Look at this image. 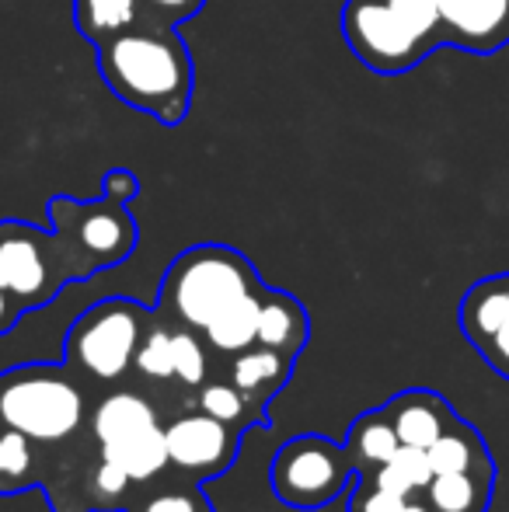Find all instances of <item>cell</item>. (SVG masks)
Here are the masks:
<instances>
[{"mask_svg":"<svg viewBox=\"0 0 509 512\" xmlns=\"http://www.w3.org/2000/svg\"><path fill=\"white\" fill-rule=\"evenodd\" d=\"M98 49L105 88L129 108L154 115L161 126L185 122L196 88V67L178 25H140Z\"/></svg>","mask_w":509,"mask_h":512,"instance_id":"1","label":"cell"},{"mask_svg":"<svg viewBox=\"0 0 509 512\" xmlns=\"http://www.w3.org/2000/svg\"><path fill=\"white\" fill-rule=\"evenodd\" d=\"M91 387L67 363H21L0 373V425L42 446H70L88 432Z\"/></svg>","mask_w":509,"mask_h":512,"instance_id":"2","label":"cell"},{"mask_svg":"<svg viewBox=\"0 0 509 512\" xmlns=\"http://www.w3.org/2000/svg\"><path fill=\"white\" fill-rule=\"evenodd\" d=\"M342 35L367 70L398 77L443 46L436 0H346Z\"/></svg>","mask_w":509,"mask_h":512,"instance_id":"3","label":"cell"},{"mask_svg":"<svg viewBox=\"0 0 509 512\" xmlns=\"http://www.w3.org/2000/svg\"><path fill=\"white\" fill-rule=\"evenodd\" d=\"M252 258L227 244H196L168 265L157 293V314L192 331H206L224 310L262 290Z\"/></svg>","mask_w":509,"mask_h":512,"instance_id":"4","label":"cell"},{"mask_svg":"<svg viewBox=\"0 0 509 512\" xmlns=\"http://www.w3.org/2000/svg\"><path fill=\"white\" fill-rule=\"evenodd\" d=\"M88 436L95 450L123 467L136 485H154L171 471L161 408L143 387L116 384L95 394Z\"/></svg>","mask_w":509,"mask_h":512,"instance_id":"5","label":"cell"},{"mask_svg":"<svg viewBox=\"0 0 509 512\" xmlns=\"http://www.w3.org/2000/svg\"><path fill=\"white\" fill-rule=\"evenodd\" d=\"M150 321L154 310L129 297L98 300L70 324L63 338V363L98 394L126 384Z\"/></svg>","mask_w":509,"mask_h":512,"instance_id":"6","label":"cell"},{"mask_svg":"<svg viewBox=\"0 0 509 512\" xmlns=\"http://www.w3.org/2000/svg\"><path fill=\"white\" fill-rule=\"evenodd\" d=\"M46 216L67 262L70 283H84L98 272L116 269L140 244V227L126 203L116 199L98 196L81 203L70 196H53L46 203Z\"/></svg>","mask_w":509,"mask_h":512,"instance_id":"7","label":"cell"},{"mask_svg":"<svg viewBox=\"0 0 509 512\" xmlns=\"http://www.w3.org/2000/svg\"><path fill=\"white\" fill-rule=\"evenodd\" d=\"M356 464L346 443H332L321 432L286 439L269 464V488L290 509H325L353 485Z\"/></svg>","mask_w":509,"mask_h":512,"instance_id":"8","label":"cell"},{"mask_svg":"<svg viewBox=\"0 0 509 512\" xmlns=\"http://www.w3.org/2000/svg\"><path fill=\"white\" fill-rule=\"evenodd\" d=\"M70 286V272L53 230L25 220H0V290L18 307L42 310Z\"/></svg>","mask_w":509,"mask_h":512,"instance_id":"9","label":"cell"},{"mask_svg":"<svg viewBox=\"0 0 509 512\" xmlns=\"http://www.w3.org/2000/svg\"><path fill=\"white\" fill-rule=\"evenodd\" d=\"M241 436L245 432L220 418L206 415L196 405L178 411L164 422V443H168V464L178 478L210 481L220 478L234 467L241 453Z\"/></svg>","mask_w":509,"mask_h":512,"instance_id":"10","label":"cell"},{"mask_svg":"<svg viewBox=\"0 0 509 512\" xmlns=\"http://www.w3.org/2000/svg\"><path fill=\"white\" fill-rule=\"evenodd\" d=\"M443 46L489 56L509 46V0H436Z\"/></svg>","mask_w":509,"mask_h":512,"instance_id":"11","label":"cell"},{"mask_svg":"<svg viewBox=\"0 0 509 512\" xmlns=\"http://www.w3.org/2000/svg\"><path fill=\"white\" fill-rule=\"evenodd\" d=\"M84 436H88V432H84ZM81 439H77V443H81ZM77 443L53 450V446H42V443H35V439L0 425V499L32 492V488L46 492L56 481V474H60V467L67 464L70 450H74Z\"/></svg>","mask_w":509,"mask_h":512,"instance_id":"12","label":"cell"},{"mask_svg":"<svg viewBox=\"0 0 509 512\" xmlns=\"http://www.w3.org/2000/svg\"><path fill=\"white\" fill-rule=\"evenodd\" d=\"M381 411L387 415V422L394 425L401 446H419V450H429L443 432L457 425L450 401L436 391H426V387L394 394L387 405H381Z\"/></svg>","mask_w":509,"mask_h":512,"instance_id":"13","label":"cell"},{"mask_svg":"<svg viewBox=\"0 0 509 512\" xmlns=\"http://www.w3.org/2000/svg\"><path fill=\"white\" fill-rule=\"evenodd\" d=\"M307 342H311V314H307V307L293 293L265 286L262 300H258L255 345H265V349H276L283 356L300 359Z\"/></svg>","mask_w":509,"mask_h":512,"instance_id":"14","label":"cell"},{"mask_svg":"<svg viewBox=\"0 0 509 512\" xmlns=\"http://www.w3.org/2000/svg\"><path fill=\"white\" fill-rule=\"evenodd\" d=\"M293 366H297L293 356L265 349V345H248V349L227 356V384L238 387L248 401L269 408V401L290 384Z\"/></svg>","mask_w":509,"mask_h":512,"instance_id":"15","label":"cell"},{"mask_svg":"<svg viewBox=\"0 0 509 512\" xmlns=\"http://www.w3.org/2000/svg\"><path fill=\"white\" fill-rule=\"evenodd\" d=\"M140 25H171V21H164L147 0H74V28L95 46Z\"/></svg>","mask_w":509,"mask_h":512,"instance_id":"16","label":"cell"},{"mask_svg":"<svg viewBox=\"0 0 509 512\" xmlns=\"http://www.w3.org/2000/svg\"><path fill=\"white\" fill-rule=\"evenodd\" d=\"M509 324V272L475 283L461 300V331L471 345H482Z\"/></svg>","mask_w":509,"mask_h":512,"instance_id":"17","label":"cell"},{"mask_svg":"<svg viewBox=\"0 0 509 512\" xmlns=\"http://www.w3.org/2000/svg\"><path fill=\"white\" fill-rule=\"evenodd\" d=\"M398 446H401L398 432H394V425L387 422L381 408L356 415L346 432V450L356 464V474H374L377 467L387 464L398 453Z\"/></svg>","mask_w":509,"mask_h":512,"instance_id":"18","label":"cell"},{"mask_svg":"<svg viewBox=\"0 0 509 512\" xmlns=\"http://www.w3.org/2000/svg\"><path fill=\"white\" fill-rule=\"evenodd\" d=\"M175 321H168L164 314L154 310V321H150L147 335L140 342V352H136L133 363V377L140 380L136 387H143L147 394H154V387L175 384Z\"/></svg>","mask_w":509,"mask_h":512,"instance_id":"19","label":"cell"},{"mask_svg":"<svg viewBox=\"0 0 509 512\" xmlns=\"http://www.w3.org/2000/svg\"><path fill=\"white\" fill-rule=\"evenodd\" d=\"M422 499L433 512H485L492 499V474H433V481L422 488Z\"/></svg>","mask_w":509,"mask_h":512,"instance_id":"20","label":"cell"},{"mask_svg":"<svg viewBox=\"0 0 509 512\" xmlns=\"http://www.w3.org/2000/svg\"><path fill=\"white\" fill-rule=\"evenodd\" d=\"M426 453H429V464H433V474H454V471L492 474V457L485 450L482 436L468 422H461V418Z\"/></svg>","mask_w":509,"mask_h":512,"instance_id":"21","label":"cell"},{"mask_svg":"<svg viewBox=\"0 0 509 512\" xmlns=\"http://www.w3.org/2000/svg\"><path fill=\"white\" fill-rule=\"evenodd\" d=\"M192 405L199 411H206V415L220 418V422L234 425V429H241V432L269 429L272 425L269 408L248 401L245 394H241L238 387L227 384V380H206V384L196 391V398H192Z\"/></svg>","mask_w":509,"mask_h":512,"instance_id":"22","label":"cell"},{"mask_svg":"<svg viewBox=\"0 0 509 512\" xmlns=\"http://www.w3.org/2000/svg\"><path fill=\"white\" fill-rule=\"evenodd\" d=\"M262 290H265V286H262ZM262 290L252 293V297H245L241 304H234L231 310H224V314H220L217 321H213L210 328L203 331L210 352H217V356L227 359V356H234V352L255 345V335H258V300H262Z\"/></svg>","mask_w":509,"mask_h":512,"instance_id":"23","label":"cell"},{"mask_svg":"<svg viewBox=\"0 0 509 512\" xmlns=\"http://www.w3.org/2000/svg\"><path fill=\"white\" fill-rule=\"evenodd\" d=\"M360 478H370L374 485L387 488V492L412 499V495H419L433 481V464H429V453L419 450V446H398V453L387 464L377 467L374 474H360Z\"/></svg>","mask_w":509,"mask_h":512,"instance_id":"24","label":"cell"},{"mask_svg":"<svg viewBox=\"0 0 509 512\" xmlns=\"http://www.w3.org/2000/svg\"><path fill=\"white\" fill-rule=\"evenodd\" d=\"M126 512H217V509L206 499V492H199V481L185 478L182 485H164V478H157L154 485L140 488V495H136L133 506Z\"/></svg>","mask_w":509,"mask_h":512,"instance_id":"25","label":"cell"},{"mask_svg":"<svg viewBox=\"0 0 509 512\" xmlns=\"http://www.w3.org/2000/svg\"><path fill=\"white\" fill-rule=\"evenodd\" d=\"M175 380L182 391H189L196 398L199 387L210 380V345H206L203 331H192L175 324Z\"/></svg>","mask_w":509,"mask_h":512,"instance_id":"26","label":"cell"},{"mask_svg":"<svg viewBox=\"0 0 509 512\" xmlns=\"http://www.w3.org/2000/svg\"><path fill=\"white\" fill-rule=\"evenodd\" d=\"M405 495H394L387 488L374 485L370 478L356 474L349 485V509L346 512H405Z\"/></svg>","mask_w":509,"mask_h":512,"instance_id":"27","label":"cell"},{"mask_svg":"<svg viewBox=\"0 0 509 512\" xmlns=\"http://www.w3.org/2000/svg\"><path fill=\"white\" fill-rule=\"evenodd\" d=\"M102 196L105 199H116V203H129V199L140 196V178L126 168H112L105 171L102 178Z\"/></svg>","mask_w":509,"mask_h":512,"instance_id":"28","label":"cell"},{"mask_svg":"<svg viewBox=\"0 0 509 512\" xmlns=\"http://www.w3.org/2000/svg\"><path fill=\"white\" fill-rule=\"evenodd\" d=\"M478 356L485 359V363L492 366V370L499 373V377L509 380V324L506 328H499L492 338H485L482 345H478Z\"/></svg>","mask_w":509,"mask_h":512,"instance_id":"29","label":"cell"},{"mask_svg":"<svg viewBox=\"0 0 509 512\" xmlns=\"http://www.w3.org/2000/svg\"><path fill=\"white\" fill-rule=\"evenodd\" d=\"M147 4L154 7L164 21H171V25H182V21L196 18V14L203 11L206 0H147Z\"/></svg>","mask_w":509,"mask_h":512,"instance_id":"30","label":"cell"},{"mask_svg":"<svg viewBox=\"0 0 509 512\" xmlns=\"http://www.w3.org/2000/svg\"><path fill=\"white\" fill-rule=\"evenodd\" d=\"M21 314H25V310L18 307V300H14L11 293L0 290V335H11L14 324L21 321Z\"/></svg>","mask_w":509,"mask_h":512,"instance_id":"31","label":"cell"},{"mask_svg":"<svg viewBox=\"0 0 509 512\" xmlns=\"http://www.w3.org/2000/svg\"><path fill=\"white\" fill-rule=\"evenodd\" d=\"M422 495V492H419ZM419 495H412V499L405 502V512H433L429 509V502L426 499H419Z\"/></svg>","mask_w":509,"mask_h":512,"instance_id":"32","label":"cell"}]
</instances>
